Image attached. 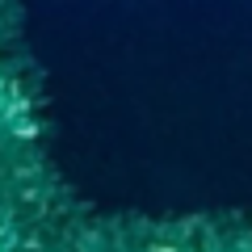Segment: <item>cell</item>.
I'll return each instance as SVG.
<instances>
[]
</instances>
